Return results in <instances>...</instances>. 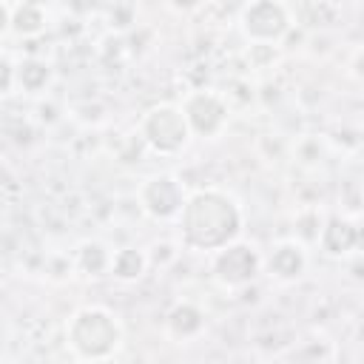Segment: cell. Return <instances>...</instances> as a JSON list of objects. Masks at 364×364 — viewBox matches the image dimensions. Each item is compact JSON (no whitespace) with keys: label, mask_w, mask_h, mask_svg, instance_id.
<instances>
[{"label":"cell","mask_w":364,"mask_h":364,"mask_svg":"<svg viewBox=\"0 0 364 364\" xmlns=\"http://www.w3.org/2000/svg\"><path fill=\"white\" fill-rule=\"evenodd\" d=\"M51 65L40 57H26V60H17V91L20 94H43L48 85H51Z\"/></svg>","instance_id":"cell-13"},{"label":"cell","mask_w":364,"mask_h":364,"mask_svg":"<svg viewBox=\"0 0 364 364\" xmlns=\"http://www.w3.org/2000/svg\"><path fill=\"white\" fill-rule=\"evenodd\" d=\"M48 26V9L43 3H14L11 0V34L20 40L40 37Z\"/></svg>","instance_id":"cell-12"},{"label":"cell","mask_w":364,"mask_h":364,"mask_svg":"<svg viewBox=\"0 0 364 364\" xmlns=\"http://www.w3.org/2000/svg\"><path fill=\"white\" fill-rule=\"evenodd\" d=\"M165 327H168V336L179 341H191L205 330V313L193 301H176L165 316Z\"/></svg>","instance_id":"cell-11"},{"label":"cell","mask_w":364,"mask_h":364,"mask_svg":"<svg viewBox=\"0 0 364 364\" xmlns=\"http://www.w3.org/2000/svg\"><path fill=\"white\" fill-rule=\"evenodd\" d=\"M361 199H364V182H361Z\"/></svg>","instance_id":"cell-19"},{"label":"cell","mask_w":364,"mask_h":364,"mask_svg":"<svg viewBox=\"0 0 364 364\" xmlns=\"http://www.w3.org/2000/svg\"><path fill=\"white\" fill-rule=\"evenodd\" d=\"M65 344L77 361H85V364L108 361L122 344V324L108 307L85 304L68 316Z\"/></svg>","instance_id":"cell-2"},{"label":"cell","mask_w":364,"mask_h":364,"mask_svg":"<svg viewBox=\"0 0 364 364\" xmlns=\"http://www.w3.org/2000/svg\"><path fill=\"white\" fill-rule=\"evenodd\" d=\"M134 17H136V9L134 6H114V9H108L111 28H128L134 23Z\"/></svg>","instance_id":"cell-17"},{"label":"cell","mask_w":364,"mask_h":364,"mask_svg":"<svg viewBox=\"0 0 364 364\" xmlns=\"http://www.w3.org/2000/svg\"><path fill=\"white\" fill-rule=\"evenodd\" d=\"M111 262H114V250L100 239H82L71 256V267L88 279H100L111 273Z\"/></svg>","instance_id":"cell-10"},{"label":"cell","mask_w":364,"mask_h":364,"mask_svg":"<svg viewBox=\"0 0 364 364\" xmlns=\"http://www.w3.org/2000/svg\"><path fill=\"white\" fill-rule=\"evenodd\" d=\"M179 105L185 111L191 134L202 136V139H216L225 131L228 117H230L228 97H222L219 91H210V88H199V91L185 94V100Z\"/></svg>","instance_id":"cell-6"},{"label":"cell","mask_w":364,"mask_h":364,"mask_svg":"<svg viewBox=\"0 0 364 364\" xmlns=\"http://www.w3.org/2000/svg\"><path fill=\"white\" fill-rule=\"evenodd\" d=\"M307 264H310V256H307V247H304L301 239H282L264 256V270L276 282H296V279H301Z\"/></svg>","instance_id":"cell-8"},{"label":"cell","mask_w":364,"mask_h":364,"mask_svg":"<svg viewBox=\"0 0 364 364\" xmlns=\"http://www.w3.org/2000/svg\"><path fill=\"white\" fill-rule=\"evenodd\" d=\"M71 364H85V361H71Z\"/></svg>","instance_id":"cell-20"},{"label":"cell","mask_w":364,"mask_h":364,"mask_svg":"<svg viewBox=\"0 0 364 364\" xmlns=\"http://www.w3.org/2000/svg\"><path fill=\"white\" fill-rule=\"evenodd\" d=\"M247 60L253 68H270L276 54H279V46H267V43H247Z\"/></svg>","instance_id":"cell-16"},{"label":"cell","mask_w":364,"mask_h":364,"mask_svg":"<svg viewBox=\"0 0 364 364\" xmlns=\"http://www.w3.org/2000/svg\"><path fill=\"white\" fill-rule=\"evenodd\" d=\"M11 34V0H0V37Z\"/></svg>","instance_id":"cell-18"},{"label":"cell","mask_w":364,"mask_h":364,"mask_svg":"<svg viewBox=\"0 0 364 364\" xmlns=\"http://www.w3.org/2000/svg\"><path fill=\"white\" fill-rule=\"evenodd\" d=\"M262 267V253L256 250V245L247 242H233L225 250L213 253V279L222 287H245L259 276Z\"/></svg>","instance_id":"cell-7"},{"label":"cell","mask_w":364,"mask_h":364,"mask_svg":"<svg viewBox=\"0 0 364 364\" xmlns=\"http://www.w3.org/2000/svg\"><path fill=\"white\" fill-rule=\"evenodd\" d=\"M136 134H139L142 142H145L154 154H159V156H176V154H182V151L188 148V142L193 139L182 105H173V102L151 105V108L139 117Z\"/></svg>","instance_id":"cell-3"},{"label":"cell","mask_w":364,"mask_h":364,"mask_svg":"<svg viewBox=\"0 0 364 364\" xmlns=\"http://www.w3.org/2000/svg\"><path fill=\"white\" fill-rule=\"evenodd\" d=\"M239 31L245 34L247 43H267V46H279L290 28H293V14L284 3L276 0H256V3H245L239 9Z\"/></svg>","instance_id":"cell-4"},{"label":"cell","mask_w":364,"mask_h":364,"mask_svg":"<svg viewBox=\"0 0 364 364\" xmlns=\"http://www.w3.org/2000/svg\"><path fill=\"white\" fill-rule=\"evenodd\" d=\"M185 199H188L185 188L173 173H151L136 188V202H139L142 213L156 219V222L179 219Z\"/></svg>","instance_id":"cell-5"},{"label":"cell","mask_w":364,"mask_h":364,"mask_svg":"<svg viewBox=\"0 0 364 364\" xmlns=\"http://www.w3.org/2000/svg\"><path fill=\"white\" fill-rule=\"evenodd\" d=\"M148 253L139 247H117L114 262H111V276L117 282H136L148 270Z\"/></svg>","instance_id":"cell-14"},{"label":"cell","mask_w":364,"mask_h":364,"mask_svg":"<svg viewBox=\"0 0 364 364\" xmlns=\"http://www.w3.org/2000/svg\"><path fill=\"white\" fill-rule=\"evenodd\" d=\"M14 91H17V60L6 48L3 57H0V94L3 97H11Z\"/></svg>","instance_id":"cell-15"},{"label":"cell","mask_w":364,"mask_h":364,"mask_svg":"<svg viewBox=\"0 0 364 364\" xmlns=\"http://www.w3.org/2000/svg\"><path fill=\"white\" fill-rule=\"evenodd\" d=\"M358 245V228L344 216H330L318 233V250L330 259L350 256Z\"/></svg>","instance_id":"cell-9"},{"label":"cell","mask_w":364,"mask_h":364,"mask_svg":"<svg viewBox=\"0 0 364 364\" xmlns=\"http://www.w3.org/2000/svg\"><path fill=\"white\" fill-rule=\"evenodd\" d=\"M182 245L202 253H219L228 245L239 242L242 233V208L239 202L219 188H199L188 193L179 213Z\"/></svg>","instance_id":"cell-1"}]
</instances>
